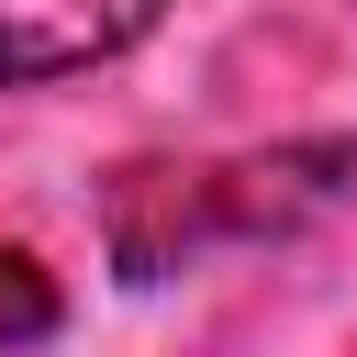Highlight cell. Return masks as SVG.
I'll list each match as a JSON object with an SVG mask.
<instances>
[{
  "mask_svg": "<svg viewBox=\"0 0 357 357\" xmlns=\"http://www.w3.org/2000/svg\"><path fill=\"white\" fill-rule=\"evenodd\" d=\"M145 190H167V234H145L134 279H167L201 234H279L324 201L357 190V145H268V156H223V167H145Z\"/></svg>",
  "mask_w": 357,
  "mask_h": 357,
  "instance_id": "obj_1",
  "label": "cell"
},
{
  "mask_svg": "<svg viewBox=\"0 0 357 357\" xmlns=\"http://www.w3.org/2000/svg\"><path fill=\"white\" fill-rule=\"evenodd\" d=\"M167 0H0V89H45V78H89L112 56H134L156 33Z\"/></svg>",
  "mask_w": 357,
  "mask_h": 357,
  "instance_id": "obj_2",
  "label": "cell"
},
{
  "mask_svg": "<svg viewBox=\"0 0 357 357\" xmlns=\"http://www.w3.org/2000/svg\"><path fill=\"white\" fill-rule=\"evenodd\" d=\"M56 324V290H45V268L22 257V245H0V346H33Z\"/></svg>",
  "mask_w": 357,
  "mask_h": 357,
  "instance_id": "obj_3",
  "label": "cell"
}]
</instances>
